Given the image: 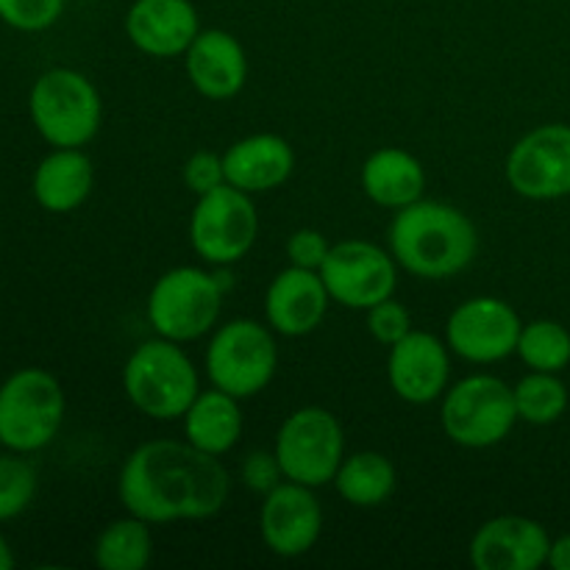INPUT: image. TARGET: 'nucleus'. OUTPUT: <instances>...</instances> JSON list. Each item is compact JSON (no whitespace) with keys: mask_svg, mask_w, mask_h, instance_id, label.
I'll list each match as a JSON object with an SVG mask.
<instances>
[{"mask_svg":"<svg viewBox=\"0 0 570 570\" xmlns=\"http://www.w3.org/2000/svg\"><path fill=\"white\" fill-rule=\"evenodd\" d=\"M228 473L215 454L176 440H154L134 451L120 473V501L148 523L200 521L223 510Z\"/></svg>","mask_w":570,"mask_h":570,"instance_id":"f257e3e1","label":"nucleus"},{"mask_svg":"<svg viewBox=\"0 0 570 570\" xmlns=\"http://www.w3.org/2000/svg\"><path fill=\"white\" fill-rule=\"evenodd\" d=\"M476 228L460 209L434 200H415L395 215L390 248L395 262L421 278H449L476 256Z\"/></svg>","mask_w":570,"mask_h":570,"instance_id":"f03ea898","label":"nucleus"},{"mask_svg":"<svg viewBox=\"0 0 570 570\" xmlns=\"http://www.w3.org/2000/svg\"><path fill=\"white\" fill-rule=\"evenodd\" d=\"M126 395L139 412L156 421L187 415L198 399V373L189 356L173 340H150L139 345L122 371Z\"/></svg>","mask_w":570,"mask_h":570,"instance_id":"7ed1b4c3","label":"nucleus"},{"mask_svg":"<svg viewBox=\"0 0 570 570\" xmlns=\"http://www.w3.org/2000/svg\"><path fill=\"white\" fill-rule=\"evenodd\" d=\"M61 421L65 393L50 373L28 367L0 387V443L11 451L42 449L56 438Z\"/></svg>","mask_w":570,"mask_h":570,"instance_id":"20e7f679","label":"nucleus"},{"mask_svg":"<svg viewBox=\"0 0 570 570\" xmlns=\"http://www.w3.org/2000/svg\"><path fill=\"white\" fill-rule=\"evenodd\" d=\"M31 117L56 148H81L100 126V98L76 70H50L31 89Z\"/></svg>","mask_w":570,"mask_h":570,"instance_id":"39448f33","label":"nucleus"},{"mask_svg":"<svg viewBox=\"0 0 570 570\" xmlns=\"http://www.w3.org/2000/svg\"><path fill=\"white\" fill-rule=\"evenodd\" d=\"M223 289L217 276L198 267H176L154 284L148 317L161 337L173 343L198 340L220 317Z\"/></svg>","mask_w":570,"mask_h":570,"instance_id":"423d86ee","label":"nucleus"},{"mask_svg":"<svg viewBox=\"0 0 570 570\" xmlns=\"http://www.w3.org/2000/svg\"><path fill=\"white\" fill-rule=\"evenodd\" d=\"M278 365L273 334L256 321H232L215 334L206 351L212 384L234 399H250L267 387Z\"/></svg>","mask_w":570,"mask_h":570,"instance_id":"0eeeda50","label":"nucleus"},{"mask_svg":"<svg viewBox=\"0 0 570 570\" xmlns=\"http://www.w3.org/2000/svg\"><path fill=\"white\" fill-rule=\"evenodd\" d=\"M343 445L337 417L321 406H306L284 421L276 438V460L284 479L321 488L337 476L343 465Z\"/></svg>","mask_w":570,"mask_h":570,"instance_id":"6e6552de","label":"nucleus"},{"mask_svg":"<svg viewBox=\"0 0 570 570\" xmlns=\"http://www.w3.org/2000/svg\"><path fill=\"white\" fill-rule=\"evenodd\" d=\"M515 421V395L495 376L465 379L443 401L445 434L465 449H488L501 443Z\"/></svg>","mask_w":570,"mask_h":570,"instance_id":"1a4fd4ad","label":"nucleus"},{"mask_svg":"<svg viewBox=\"0 0 570 570\" xmlns=\"http://www.w3.org/2000/svg\"><path fill=\"white\" fill-rule=\"evenodd\" d=\"M259 232L256 206L248 193L223 184L212 193L200 195L189 220V239L204 259L215 265H232L243 259Z\"/></svg>","mask_w":570,"mask_h":570,"instance_id":"9d476101","label":"nucleus"},{"mask_svg":"<svg viewBox=\"0 0 570 570\" xmlns=\"http://www.w3.org/2000/svg\"><path fill=\"white\" fill-rule=\"evenodd\" d=\"M328 295L348 309H371L395 293V256L365 239L332 245L321 271Z\"/></svg>","mask_w":570,"mask_h":570,"instance_id":"9b49d317","label":"nucleus"},{"mask_svg":"<svg viewBox=\"0 0 570 570\" xmlns=\"http://www.w3.org/2000/svg\"><path fill=\"white\" fill-rule=\"evenodd\" d=\"M507 181L518 195L532 200L570 195V126L551 122L529 131L510 150Z\"/></svg>","mask_w":570,"mask_h":570,"instance_id":"f8f14e48","label":"nucleus"},{"mask_svg":"<svg viewBox=\"0 0 570 570\" xmlns=\"http://www.w3.org/2000/svg\"><path fill=\"white\" fill-rule=\"evenodd\" d=\"M521 317L501 298H471L449 317V345L471 362H499L518 348Z\"/></svg>","mask_w":570,"mask_h":570,"instance_id":"ddd939ff","label":"nucleus"},{"mask_svg":"<svg viewBox=\"0 0 570 570\" xmlns=\"http://www.w3.org/2000/svg\"><path fill=\"white\" fill-rule=\"evenodd\" d=\"M262 538L278 557H301L317 543L323 512L312 488L298 482L278 484L267 493L259 515Z\"/></svg>","mask_w":570,"mask_h":570,"instance_id":"4468645a","label":"nucleus"},{"mask_svg":"<svg viewBox=\"0 0 570 570\" xmlns=\"http://www.w3.org/2000/svg\"><path fill=\"white\" fill-rule=\"evenodd\" d=\"M549 532L521 515L493 518L471 540V562L479 570H538L549 562Z\"/></svg>","mask_w":570,"mask_h":570,"instance_id":"2eb2a0df","label":"nucleus"},{"mask_svg":"<svg viewBox=\"0 0 570 570\" xmlns=\"http://www.w3.org/2000/svg\"><path fill=\"white\" fill-rule=\"evenodd\" d=\"M387 376L399 399L429 404L443 395L449 382V354L434 334L410 332L390 351Z\"/></svg>","mask_w":570,"mask_h":570,"instance_id":"dca6fc26","label":"nucleus"},{"mask_svg":"<svg viewBox=\"0 0 570 570\" xmlns=\"http://www.w3.org/2000/svg\"><path fill=\"white\" fill-rule=\"evenodd\" d=\"M126 33L156 59L187 53L198 37V11L189 0H137L126 17Z\"/></svg>","mask_w":570,"mask_h":570,"instance_id":"f3484780","label":"nucleus"},{"mask_svg":"<svg viewBox=\"0 0 570 570\" xmlns=\"http://www.w3.org/2000/svg\"><path fill=\"white\" fill-rule=\"evenodd\" d=\"M328 298L332 295H328L321 273L293 265L278 273L267 289V321L276 332L287 334V337H301L321 326Z\"/></svg>","mask_w":570,"mask_h":570,"instance_id":"a211bd4d","label":"nucleus"},{"mask_svg":"<svg viewBox=\"0 0 570 570\" xmlns=\"http://www.w3.org/2000/svg\"><path fill=\"white\" fill-rule=\"evenodd\" d=\"M187 76L193 87L206 98H234L248 76L243 45L228 31L198 33L187 50Z\"/></svg>","mask_w":570,"mask_h":570,"instance_id":"6ab92c4d","label":"nucleus"},{"mask_svg":"<svg viewBox=\"0 0 570 570\" xmlns=\"http://www.w3.org/2000/svg\"><path fill=\"white\" fill-rule=\"evenodd\" d=\"M295 165L293 148L276 134H254L239 139L223 156L226 181L243 193H267L282 187Z\"/></svg>","mask_w":570,"mask_h":570,"instance_id":"aec40b11","label":"nucleus"},{"mask_svg":"<svg viewBox=\"0 0 570 570\" xmlns=\"http://www.w3.org/2000/svg\"><path fill=\"white\" fill-rule=\"evenodd\" d=\"M362 187L367 198L387 209H404V206L421 200L426 176L421 161L412 154L399 148H382L362 167Z\"/></svg>","mask_w":570,"mask_h":570,"instance_id":"412c9836","label":"nucleus"},{"mask_svg":"<svg viewBox=\"0 0 570 570\" xmlns=\"http://www.w3.org/2000/svg\"><path fill=\"white\" fill-rule=\"evenodd\" d=\"M92 189V161L76 148H59L33 173V195L50 212H72Z\"/></svg>","mask_w":570,"mask_h":570,"instance_id":"4be33fe9","label":"nucleus"},{"mask_svg":"<svg viewBox=\"0 0 570 570\" xmlns=\"http://www.w3.org/2000/svg\"><path fill=\"white\" fill-rule=\"evenodd\" d=\"M184 432L189 443L206 454L220 456L232 451L243 434V412L237 399L217 387L212 393H198L184 415Z\"/></svg>","mask_w":570,"mask_h":570,"instance_id":"5701e85b","label":"nucleus"},{"mask_svg":"<svg viewBox=\"0 0 570 570\" xmlns=\"http://www.w3.org/2000/svg\"><path fill=\"white\" fill-rule=\"evenodd\" d=\"M395 482L399 476H395L393 462L376 451H362V454L343 460L337 476H334L337 493L354 507L384 504L393 495Z\"/></svg>","mask_w":570,"mask_h":570,"instance_id":"b1692460","label":"nucleus"},{"mask_svg":"<svg viewBox=\"0 0 570 570\" xmlns=\"http://www.w3.org/2000/svg\"><path fill=\"white\" fill-rule=\"evenodd\" d=\"M154 554L148 521L131 515L115 521L95 546V562L104 570H142Z\"/></svg>","mask_w":570,"mask_h":570,"instance_id":"393cba45","label":"nucleus"},{"mask_svg":"<svg viewBox=\"0 0 570 570\" xmlns=\"http://www.w3.org/2000/svg\"><path fill=\"white\" fill-rule=\"evenodd\" d=\"M512 395H515L518 421L534 423V426H549L560 421L562 412L568 410V390L554 373H529L518 382Z\"/></svg>","mask_w":570,"mask_h":570,"instance_id":"a878e982","label":"nucleus"},{"mask_svg":"<svg viewBox=\"0 0 570 570\" xmlns=\"http://www.w3.org/2000/svg\"><path fill=\"white\" fill-rule=\"evenodd\" d=\"M515 351L532 371L557 373L570 362V332L557 321H534L521 328Z\"/></svg>","mask_w":570,"mask_h":570,"instance_id":"bb28decb","label":"nucleus"},{"mask_svg":"<svg viewBox=\"0 0 570 570\" xmlns=\"http://www.w3.org/2000/svg\"><path fill=\"white\" fill-rule=\"evenodd\" d=\"M37 493V471L20 456H0V521L20 515Z\"/></svg>","mask_w":570,"mask_h":570,"instance_id":"cd10ccee","label":"nucleus"},{"mask_svg":"<svg viewBox=\"0 0 570 570\" xmlns=\"http://www.w3.org/2000/svg\"><path fill=\"white\" fill-rule=\"evenodd\" d=\"M65 11V0H0V20L20 31L50 28Z\"/></svg>","mask_w":570,"mask_h":570,"instance_id":"c85d7f7f","label":"nucleus"},{"mask_svg":"<svg viewBox=\"0 0 570 570\" xmlns=\"http://www.w3.org/2000/svg\"><path fill=\"white\" fill-rule=\"evenodd\" d=\"M367 328H371V334L379 340V343H384L393 348L399 340H404L406 334L412 332L410 312H406L404 304L387 298V301H382V304H376L367 309Z\"/></svg>","mask_w":570,"mask_h":570,"instance_id":"c756f323","label":"nucleus"},{"mask_svg":"<svg viewBox=\"0 0 570 570\" xmlns=\"http://www.w3.org/2000/svg\"><path fill=\"white\" fill-rule=\"evenodd\" d=\"M184 184L193 189L195 195H206L212 189L223 187L226 181V167H223V159L212 150H200V154L189 156V161L184 165Z\"/></svg>","mask_w":570,"mask_h":570,"instance_id":"7c9ffc66","label":"nucleus"},{"mask_svg":"<svg viewBox=\"0 0 570 570\" xmlns=\"http://www.w3.org/2000/svg\"><path fill=\"white\" fill-rule=\"evenodd\" d=\"M328 243L321 232H312V228H301L289 237L287 243V256L295 267H304V271H321L323 262L328 256Z\"/></svg>","mask_w":570,"mask_h":570,"instance_id":"2f4dec72","label":"nucleus"},{"mask_svg":"<svg viewBox=\"0 0 570 570\" xmlns=\"http://www.w3.org/2000/svg\"><path fill=\"white\" fill-rule=\"evenodd\" d=\"M284 476L282 465H278L276 454H250L248 462L243 468V479L250 490L256 493H271L273 488H278V479Z\"/></svg>","mask_w":570,"mask_h":570,"instance_id":"473e14b6","label":"nucleus"},{"mask_svg":"<svg viewBox=\"0 0 570 570\" xmlns=\"http://www.w3.org/2000/svg\"><path fill=\"white\" fill-rule=\"evenodd\" d=\"M549 566L554 570H570V534L554 540L549 551Z\"/></svg>","mask_w":570,"mask_h":570,"instance_id":"72a5a7b5","label":"nucleus"},{"mask_svg":"<svg viewBox=\"0 0 570 570\" xmlns=\"http://www.w3.org/2000/svg\"><path fill=\"white\" fill-rule=\"evenodd\" d=\"M11 566H14V557H11L9 543H6L3 534H0V570H6V568H11Z\"/></svg>","mask_w":570,"mask_h":570,"instance_id":"f704fd0d","label":"nucleus"}]
</instances>
